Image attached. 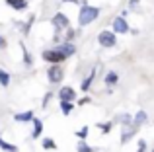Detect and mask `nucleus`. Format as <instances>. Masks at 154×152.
<instances>
[{"label":"nucleus","mask_w":154,"mask_h":152,"mask_svg":"<svg viewBox=\"0 0 154 152\" xmlns=\"http://www.w3.org/2000/svg\"><path fill=\"white\" fill-rule=\"evenodd\" d=\"M152 152H154V150H152Z\"/></svg>","instance_id":"27"},{"label":"nucleus","mask_w":154,"mask_h":152,"mask_svg":"<svg viewBox=\"0 0 154 152\" xmlns=\"http://www.w3.org/2000/svg\"><path fill=\"white\" fill-rule=\"evenodd\" d=\"M100 16V10L94 6H82L80 8V16H78V22L82 23V26H88V23H92L96 18Z\"/></svg>","instance_id":"1"},{"label":"nucleus","mask_w":154,"mask_h":152,"mask_svg":"<svg viewBox=\"0 0 154 152\" xmlns=\"http://www.w3.org/2000/svg\"><path fill=\"white\" fill-rule=\"evenodd\" d=\"M137 129L139 127H135V125H131V123H127V127L123 129V133H121V142H129L133 138V135L137 133Z\"/></svg>","instance_id":"7"},{"label":"nucleus","mask_w":154,"mask_h":152,"mask_svg":"<svg viewBox=\"0 0 154 152\" xmlns=\"http://www.w3.org/2000/svg\"><path fill=\"white\" fill-rule=\"evenodd\" d=\"M94 76H96V72H92V74H90V76H88V78L82 82V90H84V92L90 90V84H92V80H94Z\"/></svg>","instance_id":"16"},{"label":"nucleus","mask_w":154,"mask_h":152,"mask_svg":"<svg viewBox=\"0 0 154 152\" xmlns=\"http://www.w3.org/2000/svg\"><path fill=\"white\" fill-rule=\"evenodd\" d=\"M113 29H115L117 33H127L129 31V26H127V22H125L123 16H119V18L113 20Z\"/></svg>","instance_id":"6"},{"label":"nucleus","mask_w":154,"mask_h":152,"mask_svg":"<svg viewBox=\"0 0 154 152\" xmlns=\"http://www.w3.org/2000/svg\"><path fill=\"white\" fill-rule=\"evenodd\" d=\"M144 146H146V144H144V141H140L139 142V150H137V152H144Z\"/></svg>","instance_id":"23"},{"label":"nucleus","mask_w":154,"mask_h":152,"mask_svg":"<svg viewBox=\"0 0 154 152\" xmlns=\"http://www.w3.org/2000/svg\"><path fill=\"white\" fill-rule=\"evenodd\" d=\"M47 76H49V80L51 82H60V80H63V76H64V72H63V68H60V66H51L49 70H47Z\"/></svg>","instance_id":"4"},{"label":"nucleus","mask_w":154,"mask_h":152,"mask_svg":"<svg viewBox=\"0 0 154 152\" xmlns=\"http://www.w3.org/2000/svg\"><path fill=\"white\" fill-rule=\"evenodd\" d=\"M60 107H63V113L68 115V113H70V109H72V103L70 102H60Z\"/></svg>","instance_id":"17"},{"label":"nucleus","mask_w":154,"mask_h":152,"mask_svg":"<svg viewBox=\"0 0 154 152\" xmlns=\"http://www.w3.org/2000/svg\"><path fill=\"white\" fill-rule=\"evenodd\" d=\"M98 127L103 131V133H109V129H111V123H100Z\"/></svg>","instance_id":"21"},{"label":"nucleus","mask_w":154,"mask_h":152,"mask_svg":"<svg viewBox=\"0 0 154 152\" xmlns=\"http://www.w3.org/2000/svg\"><path fill=\"white\" fill-rule=\"evenodd\" d=\"M4 47H6V41H4V39L0 37V49H4Z\"/></svg>","instance_id":"25"},{"label":"nucleus","mask_w":154,"mask_h":152,"mask_svg":"<svg viewBox=\"0 0 154 152\" xmlns=\"http://www.w3.org/2000/svg\"><path fill=\"white\" fill-rule=\"evenodd\" d=\"M98 41H100V45H103V47H113L117 43V39H115V35H113L111 31H102L100 37H98Z\"/></svg>","instance_id":"2"},{"label":"nucleus","mask_w":154,"mask_h":152,"mask_svg":"<svg viewBox=\"0 0 154 152\" xmlns=\"http://www.w3.org/2000/svg\"><path fill=\"white\" fill-rule=\"evenodd\" d=\"M76 148H78V152H92V148L88 144H84V142H80L78 146H76Z\"/></svg>","instance_id":"20"},{"label":"nucleus","mask_w":154,"mask_h":152,"mask_svg":"<svg viewBox=\"0 0 154 152\" xmlns=\"http://www.w3.org/2000/svg\"><path fill=\"white\" fill-rule=\"evenodd\" d=\"M0 84H2V86H8V84H10V76H8V72L2 70V68H0Z\"/></svg>","instance_id":"15"},{"label":"nucleus","mask_w":154,"mask_h":152,"mask_svg":"<svg viewBox=\"0 0 154 152\" xmlns=\"http://www.w3.org/2000/svg\"><path fill=\"white\" fill-rule=\"evenodd\" d=\"M57 49L60 51V53L64 55V57H70V55H74V45H70V43H64V45H60V47H57Z\"/></svg>","instance_id":"10"},{"label":"nucleus","mask_w":154,"mask_h":152,"mask_svg":"<svg viewBox=\"0 0 154 152\" xmlns=\"http://www.w3.org/2000/svg\"><path fill=\"white\" fill-rule=\"evenodd\" d=\"M22 49H23V55H26V62H31V57H29V55H27V51H26V47H22Z\"/></svg>","instance_id":"24"},{"label":"nucleus","mask_w":154,"mask_h":152,"mask_svg":"<svg viewBox=\"0 0 154 152\" xmlns=\"http://www.w3.org/2000/svg\"><path fill=\"white\" fill-rule=\"evenodd\" d=\"M8 6H12L14 10H26L27 8V2L26 0H6Z\"/></svg>","instance_id":"9"},{"label":"nucleus","mask_w":154,"mask_h":152,"mask_svg":"<svg viewBox=\"0 0 154 152\" xmlns=\"http://www.w3.org/2000/svg\"><path fill=\"white\" fill-rule=\"evenodd\" d=\"M43 148H47V150H55V142H53L51 138H45V141H43Z\"/></svg>","instance_id":"19"},{"label":"nucleus","mask_w":154,"mask_h":152,"mask_svg":"<svg viewBox=\"0 0 154 152\" xmlns=\"http://www.w3.org/2000/svg\"><path fill=\"white\" fill-rule=\"evenodd\" d=\"M76 135H78L80 138H86V135H88V127H84V129H80V131H78Z\"/></svg>","instance_id":"22"},{"label":"nucleus","mask_w":154,"mask_h":152,"mask_svg":"<svg viewBox=\"0 0 154 152\" xmlns=\"http://www.w3.org/2000/svg\"><path fill=\"white\" fill-rule=\"evenodd\" d=\"M137 4H139V0H131V6H133V8H135Z\"/></svg>","instance_id":"26"},{"label":"nucleus","mask_w":154,"mask_h":152,"mask_svg":"<svg viewBox=\"0 0 154 152\" xmlns=\"http://www.w3.org/2000/svg\"><path fill=\"white\" fill-rule=\"evenodd\" d=\"M144 121H146V113H144V111H139V113H137V117H135V121H133V125H135V127H140Z\"/></svg>","instance_id":"12"},{"label":"nucleus","mask_w":154,"mask_h":152,"mask_svg":"<svg viewBox=\"0 0 154 152\" xmlns=\"http://www.w3.org/2000/svg\"><path fill=\"white\" fill-rule=\"evenodd\" d=\"M0 150H6V152H18L14 144H8V142H4L2 138H0Z\"/></svg>","instance_id":"14"},{"label":"nucleus","mask_w":154,"mask_h":152,"mask_svg":"<svg viewBox=\"0 0 154 152\" xmlns=\"http://www.w3.org/2000/svg\"><path fill=\"white\" fill-rule=\"evenodd\" d=\"M60 102H72L76 98V92L72 88H60V94H59Z\"/></svg>","instance_id":"8"},{"label":"nucleus","mask_w":154,"mask_h":152,"mask_svg":"<svg viewBox=\"0 0 154 152\" xmlns=\"http://www.w3.org/2000/svg\"><path fill=\"white\" fill-rule=\"evenodd\" d=\"M115 82H117V74L115 72H109L105 76V84H115Z\"/></svg>","instance_id":"18"},{"label":"nucleus","mask_w":154,"mask_h":152,"mask_svg":"<svg viewBox=\"0 0 154 152\" xmlns=\"http://www.w3.org/2000/svg\"><path fill=\"white\" fill-rule=\"evenodd\" d=\"M31 121H33V138H37L39 135H41L43 125H41V121H39V119H31Z\"/></svg>","instance_id":"13"},{"label":"nucleus","mask_w":154,"mask_h":152,"mask_svg":"<svg viewBox=\"0 0 154 152\" xmlns=\"http://www.w3.org/2000/svg\"><path fill=\"white\" fill-rule=\"evenodd\" d=\"M53 26H55V29H66L68 27V18L59 12V14L53 18Z\"/></svg>","instance_id":"5"},{"label":"nucleus","mask_w":154,"mask_h":152,"mask_svg":"<svg viewBox=\"0 0 154 152\" xmlns=\"http://www.w3.org/2000/svg\"><path fill=\"white\" fill-rule=\"evenodd\" d=\"M64 59H66V57H64L59 49L45 51V53H43V61H49V62H60V61H64Z\"/></svg>","instance_id":"3"},{"label":"nucleus","mask_w":154,"mask_h":152,"mask_svg":"<svg viewBox=\"0 0 154 152\" xmlns=\"http://www.w3.org/2000/svg\"><path fill=\"white\" fill-rule=\"evenodd\" d=\"M33 119V111H26V113H18L16 115V121L23 123V121H31Z\"/></svg>","instance_id":"11"}]
</instances>
